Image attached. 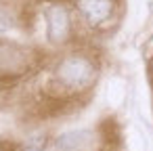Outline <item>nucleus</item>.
I'll return each instance as SVG.
<instances>
[{"label": "nucleus", "mask_w": 153, "mask_h": 151, "mask_svg": "<svg viewBox=\"0 0 153 151\" xmlns=\"http://www.w3.org/2000/svg\"><path fill=\"white\" fill-rule=\"evenodd\" d=\"M27 67V51L21 46L0 44V76H15Z\"/></svg>", "instance_id": "obj_2"}, {"label": "nucleus", "mask_w": 153, "mask_h": 151, "mask_svg": "<svg viewBox=\"0 0 153 151\" xmlns=\"http://www.w3.org/2000/svg\"><path fill=\"white\" fill-rule=\"evenodd\" d=\"M69 15L63 7H51L46 11V34L51 38V42H65L69 38Z\"/></svg>", "instance_id": "obj_3"}, {"label": "nucleus", "mask_w": 153, "mask_h": 151, "mask_svg": "<svg viewBox=\"0 0 153 151\" xmlns=\"http://www.w3.org/2000/svg\"><path fill=\"white\" fill-rule=\"evenodd\" d=\"M7 28H9V21H7V17H4L2 13H0V34H2Z\"/></svg>", "instance_id": "obj_6"}, {"label": "nucleus", "mask_w": 153, "mask_h": 151, "mask_svg": "<svg viewBox=\"0 0 153 151\" xmlns=\"http://www.w3.org/2000/svg\"><path fill=\"white\" fill-rule=\"evenodd\" d=\"M57 78L67 88H82L94 78V65L88 57L69 55L57 65Z\"/></svg>", "instance_id": "obj_1"}, {"label": "nucleus", "mask_w": 153, "mask_h": 151, "mask_svg": "<svg viewBox=\"0 0 153 151\" xmlns=\"http://www.w3.org/2000/svg\"><path fill=\"white\" fill-rule=\"evenodd\" d=\"M78 9L90 23L99 25L105 19H109V15L113 11V2L111 0H78Z\"/></svg>", "instance_id": "obj_5"}, {"label": "nucleus", "mask_w": 153, "mask_h": 151, "mask_svg": "<svg viewBox=\"0 0 153 151\" xmlns=\"http://www.w3.org/2000/svg\"><path fill=\"white\" fill-rule=\"evenodd\" d=\"M92 145V132L90 130H69L57 136L55 149L57 151H88Z\"/></svg>", "instance_id": "obj_4"}]
</instances>
